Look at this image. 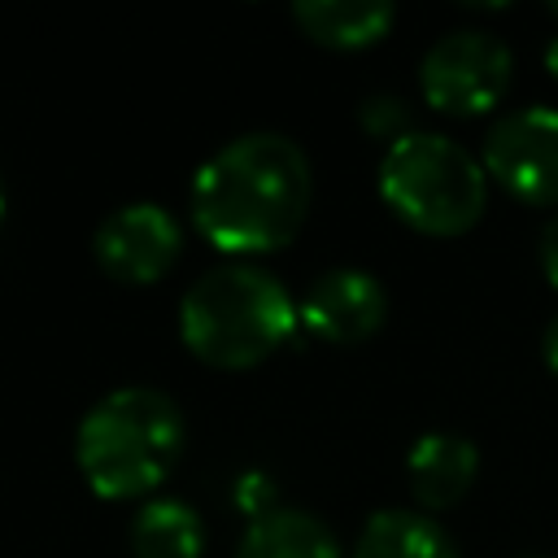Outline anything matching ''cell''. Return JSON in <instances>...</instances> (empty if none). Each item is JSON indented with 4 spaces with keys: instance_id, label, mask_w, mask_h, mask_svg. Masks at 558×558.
<instances>
[{
    "instance_id": "7c38bea8",
    "label": "cell",
    "mask_w": 558,
    "mask_h": 558,
    "mask_svg": "<svg viewBox=\"0 0 558 558\" xmlns=\"http://www.w3.org/2000/svg\"><path fill=\"white\" fill-rule=\"evenodd\" d=\"M296 26L331 48H366L388 35L397 4L392 0H296Z\"/></svg>"
},
{
    "instance_id": "9c48e42d",
    "label": "cell",
    "mask_w": 558,
    "mask_h": 558,
    "mask_svg": "<svg viewBox=\"0 0 558 558\" xmlns=\"http://www.w3.org/2000/svg\"><path fill=\"white\" fill-rule=\"evenodd\" d=\"M475 466H480V453H475V445L466 436H458V432H423L410 445L405 484H410L418 506L445 510L471 488Z\"/></svg>"
},
{
    "instance_id": "d6986e66",
    "label": "cell",
    "mask_w": 558,
    "mask_h": 558,
    "mask_svg": "<svg viewBox=\"0 0 558 558\" xmlns=\"http://www.w3.org/2000/svg\"><path fill=\"white\" fill-rule=\"evenodd\" d=\"M549 13H554V17H558V0H554V4H549Z\"/></svg>"
},
{
    "instance_id": "ba28073f",
    "label": "cell",
    "mask_w": 558,
    "mask_h": 558,
    "mask_svg": "<svg viewBox=\"0 0 558 558\" xmlns=\"http://www.w3.org/2000/svg\"><path fill=\"white\" fill-rule=\"evenodd\" d=\"M384 314H388V292L362 266L323 270L296 305V318L310 327V336H318L327 344H357V340L375 336Z\"/></svg>"
},
{
    "instance_id": "ffe728a7",
    "label": "cell",
    "mask_w": 558,
    "mask_h": 558,
    "mask_svg": "<svg viewBox=\"0 0 558 558\" xmlns=\"http://www.w3.org/2000/svg\"><path fill=\"white\" fill-rule=\"evenodd\" d=\"M519 558H545V554H519Z\"/></svg>"
},
{
    "instance_id": "52a82bcc",
    "label": "cell",
    "mask_w": 558,
    "mask_h": 558,
    "mask_svg": "<svg viewBox=\"0 0 558 558\" xmlns=\"http://www.w3.org/2000/svg\"><path fill=\"white\" fill-rule=\"evenodd\" d=\"M183 248L179 218L157 201H126L109 209L92 235V257L105 275L122 283H153L161 279Z\"/></svg>"
},
{
    "instance_id": "8992f818",
    "label": "cell",
    "mask_w": 558,
    "mask_h": 558,
    "mask_svg": "<svg viewBox=\"0 0 558 558\" xmlns=\"http://www.w3.org/2000/svg\"><path fill=\"white\" fill-rule=\"evenodd\" d=\"M484 170L527 205H558V109L523 105L484 135Z\"/></svg>"
},
{
    "instance_id": "8fae6325",
    "label": "cell",
    "mask_w": 558,
    "mask_h": 558,
    "mask_svg": "<svg viewBox=\"0 0 558 558\" xmlns=\"http://www.w3.org/2000/svg\"><path fill=\"white\" fill-rule=\"evenodd\" d=\"M349 558H462V554L436 519L418 510L384 506L362 523Z\"/></svg>"
},
{
    "instance_id": "ac0fdd59",
    "label": "cell",
    "mask_w": 558,
    "mask_h": 558,
    "mask_svg": "<svg viewBox=\"0 0 558 558\" xmlns=\"http://www.w3.org/2000/svg\"><path fill=\"white\" fill-rule=\"evenodd\" d=\"M0 218H4V183H0Z\"/></svg>"
},
{
    "instance_id": "e0dca14e",
    "label": "cell",
    "mask_w": 558,
    "mask_h": 558,
    "mask_svg": "<svg viewBox=\"0 0 558 558\" xmlns=\"http://www.w3.org/2000/svg\"><path fill=\"white\" fill-rule=\"evenodd\" d=\"M545 57H549V70H554V74H558V39H554V44H549V48H545Z\"/></svg>"
},
{
    "instance_id": "4fadbf2b",
    "label": "cell",
    "mask_w": 558,
    "mask_h": 558,
    "mask_svg": "<svg viewBox=\"0 0 558 558\" xmlns=\"http://www.w3.org/2000/svg\"><path fill=\"white\" fill-rule=\"evenodd\" d=\"M126 545H131V558H201L205 523L187 501L153 497L131 519Z\"/></svg>"
},
{
    "instance_id": "9a60e30c",
    "label": "cell",
    "mask_w": 558,
    "mask_h": 558,
    "mask_svg": "<svg viewBox=\"0 0 558 558\" xmlns=\"http://www.w3.org/2000/svg\"><path fill=\"white\" fill-rule=\"evenodd\" d=\"M541 270H545V279L558 288V209L549 214V222L541 227Z\"/></svg>"
},
{
    "instance_id": "6da1fadb",
    "label": "cell",
    "mask_w": 558,
    "mask_h": 558,
    "mask_svg": "<svg viewBox=\"0 0 558 558\" xmlns=\"http://www.w3.org/2000/svg\"><path fill=\"white\" fill-rule=\"evenodd\" d=\"M314 192L310 157L279 131H244L192 174V222L227 257L283 248L305 222Z\"/></svg>"
},
{
    "instance_id": "7a4b0ae2",
    "label": "cell",
    "mask_w": 558,
    "mask_h": 558,
    "mask_svg": "<svg viewBox=\"0 0 558 558\" xmlns=\"http://www.w3.org/2000/svg\"><path fill=\"white\" fill-rule=\"evenodd\" d=\"M187 445L183 410L161 388H113L105 392L74 432V462L92 493L122 501L144 497L174 471Z\"/></svg>"
},
{
    "instance_id": "277c9868",
    "label": "cell",
    "mask_w": 558,
    "mask_h": 558,
    "mask_svg": "<svg viewBox=\"0 0 558 558\" xmlns=\"http://www.w3.org/2000/svg\"><path fill=\"white\" fill-rule=\"evenodd\" d=\"M379 196L414 231L458 235L484 214L488 170L453 135L405 131L379 157Z\"/></svg>"
},
{
    "instance_id": "30bf717a",
    "label": "cell",
    "mask_w": 558,
    "mask_h": 558,
    "mask_svg": "<svg viewBox=\"0 0 558 558\" xmlns=\"http://www.w3.org/2000/svg\"><path fill=\"white\" fill-rule=\"evenodd\" d=\"M235 558H344V549L318 514L296 506H275L248 519Z\"/></svg>"
},
{
    "instance_id": "5b68a950",
    "label": "cell",
    "mask_w": 558,
    "mask_h": 558,
    "mask_svg": "<svg viewBox=\"0 0 558 558\" xmlns=\"http://www.w3.org/2000/svg\"><path fill=\"white\" fill-rule=\"evenodd\" d=\"M510 48L493 31H445L418 61L423 100L440 113H484L510 87Z\"/></svg>"
},
{
    "instance_id": "2e32d148",
    "label": "cell",
    "mask_w": 558,
    "mask_h": 558,
    "mask_svg": "<svg viewBox=\"0 0 558 558\" xmlns=\"http://www.w3.org/2000/svg\"><path fill=\"white\" fill-rule=\"evenodd\" d=\"M541 349H545V362H549V371L558 375V314L545 323V336H541Z\"/></svg>"
},
{
    "instance_id": "3957f363",
    "label": "cell",
    "mask_w": 558,
    "mask_h": 558,
    "mask_svg": "<svg viewBox=\"0 0 558 558\" xmlns=\"http://www.w3.org/2000/svg\"><path fill=\"white\" fill-rule=\"evenodd\" d=\"M296 327V301L275 270L227 257L209 266L179 301V336L209 366H257Z\"/></svg>"
},
{
    "instance_id": "5bb4252c",
    "label": "cell",
    "mask_w": 558,
    "mask_h": 558,
    "mask_svg": "<svg viewBox=\"0 0 558 558\" xmlns=\"http://www.w3.org/2000/svg\"><path fill=\"white\" fill-rule=\"evenodd\" d=\"M362 122H366V131H375L392 144L397 135H405L410 113H405V100H397V96H371V100H362Z\"/></svg>"
}]
</instances>
